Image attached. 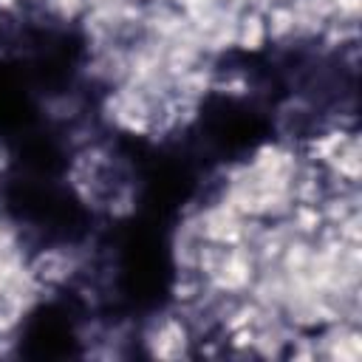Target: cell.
Returning a JSON list of instances; mask_svg holds the SVG:
<instances>
[{"mask_svg":"<svg viewBox=\"0 0 362 362\" xmlns=\"http://www.w3.org/2000/svg\"><path fill=\"white\" fill-rule=\"evenodd\" d=\"M266 42H269V34H266V20H263V14L246 8V11L238 17L235 48H243V51H249V54H257V51H263Z\"/></svg>","mask_w":362,"mask_h":362,"instance_id":"3","label":"cell"},{"mask_svg":"<svg viewBox=\"0 0 362 362\" xmlns=\"http://www.w3.org/2000/svg\"><path fill=\"white\" fill-rule=\"evenodd\" d=\"M28 269H31V274H34L42 286L54 288V286L65 283V280L74 274L76 263H74V255H71V252L54 246V249H42V252H37V255L28 260Z\"/></svg>","mask_w":362,"mask_h":362,"instance_id":"2","label":"cell"},{"mask_svg":"<svg viewBox=\"0 0 362 362\" xmlns=\"http://www.w3.org/2000/svg\"><path fill=\"white\" fill-rule=\"evenodd\" d=\"M45 3V8L54 14V17H59V20H76V17H82L85 14V0H42Z\"/></svg>","mask_w":362,"mask_h":362,"instance_id":"6","label":"cell"},{"mask_svg":"<svg viewBox=\"0 0 362 362\" xmlns=\"http://www.w3.org/2000/svg\"><path fill=\"white\" fill-rule=\"evenodd\" d=\"M139 3H147V0H139Z\"/></svg>","mask_w":362,"mask_h":362,"instance_id":"7","label":"cell"},{"mask_svg":"<svg viewBox=\"0 0 362 362\" xmlns=\"http://www.w3.org/2000/svg\"><path fill=\"white\" fill-rule=\"evenodd\" d=\"M266 20V34L272 42H286L294 37V11L288 3H274L263 14Z\"/></svg>","mask_w":362,"mask_h":362,"instance_id":"4","label":"cell"},{"mask_svg":"<svg viewBox=\"0 0 362 362\" xmlns=\"http://www.w3.org/2000/svg\"><path fill=\"white\" fill-rule=\"evenodd\" d=\"M147 342V354L156 356V359H181L189 354V345H192V334H189V325L181 320V317H161L144 337Z\"/></svg>","mask_w":362,"mask_h":362,"instance_id":"1","label":"cell"},{"mask_svg":"<svg viewBox=\"0 0 362 362\" xmlns=\"http://www.w3.org/2000/svg\"><path fill=\"white\" fill-rule=\"evenodd\" d=\"M212 90L226 93V96H243V93H249V79H246L243 74L215 76V79H212Z\"/></svg>","mask_w":362,"mask_h":362,"instance_id":"5","label":"cell"}]
</instances>
